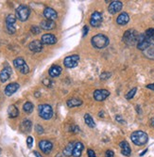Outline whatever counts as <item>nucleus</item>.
Returning <instances> with one entry per match:
<instances>
[{"label": "nucleus", "instance_id": "obj_1", "mask_svg": "<svg viewBox=\"0 0 154 157\" xmlns=\"http://www.w3.org/2000/svg\"><path fill=\"white\" fill-rule=\"evenodd\" d=\"M131 139L133 142V144H135L136 146H144L148 143V136L145 132L138 130L131 135Z\"/></svg>", "mask_w": 154, "mask_h": 157}, {"label": "nucleus", "instance_id": "obj_2", "mask_svg": "<svg viewBox=\"0 0 154 157\" xmlns=\"http://www.w3.org/2000/svg\"><path fill=\"white\" fill-rule=\"evenodd\" d=\"M92 45L97 49H103L109 44V39L103 34H97L91 39Z\"/></svg>", "mask_w": 154, "mask_h": 157}, {"label": "nucleus", "instance_id": "obj_3", "mask_svg": "<svg viewBox=\"0 0 154 157\" xmlns=\"http://www.w3.org/2000/svg\"><path fill=\"white\" fill-rule=\"evenodd\" d=\"M139 34L136 30L134 29H129L127 30L124 35H123V41L126 44L129 46H132L137 44V40H138Z\"/></svg>", "mask_w": 154, "mask_h": 157}, {"label": "nucleus", "instance_id": "obj_4", "mask_svg": "<svg viewBox=\"0 0 154 157\" xmlns=\"http://www.w3.org/2000/svg\"><path fill=\"white\" fill-rule=\"evenodd\" d=\"M39 116L44 120H49L53 116V109L49 105H40L38 107Z\"/></svg>", "mask_w": 154, "mask_h": 157}, {"label": "nucleus", "instance_id": "obj_5", "mask_svg": "<svg viewBox=\"0 0 154 157\" xmlns=\"http://www.w3.org/2000/svg\"><path fill=\"white\" fill-rule=\"evenodd\" d=\"M30 10L29 7L21 5L16 9V18L22 22H25L30 17Z\"/></svg>", "mask_w": 154, "mask_h": 157}, {"label": "nucleus", "instance_id": "obj_6", "mask_svg": "<svg viewBox=\"0 0 154 157\" xmlns=\"http://www.w3.org/2000/svg\"><path fill=\"white\" fill-rule=\"evenodd\" d=\"M151 44L150 41V39L145 34H139V37H138V40H137V48L141 51H145Z\"/></svg>", "mask_w": 154, "mask_h": 157}, {"label": "nucleus", "instance_id": "obj_7", "mask_svg": "<svg viewBox=\"0 0 154 157\" xmlns=\"http://www.w3.org/2000/svg\"><path fill=\"white\" fill-rule=\"evenodd\" d=\"M13 65L14 67L19 70V72L23 75H26L30 72V68L27 66V64L26 63V61L24 60V59L22 58H17L13 60Z\"/></svg>", "mask_w": 154, "mask_h": 157}, {"label": "nucleus", "instance_id": "obj_8", "mask_svg": "<svg viewBox=\"0 0 154 157\" xmlns=\"http://www.w3.org/2000/svg\"><path fill=\"white\" fill-rule=\"evenodd\" d=\"M79 61V56L78 55H72V56H68L64 59L63 64L66 68L68 69H72L78 66Z\"/></svg>", "mask_w": 154, "mask_h": 157}, {"label": "nucleus", "instance_id": "obj_9", "mask_svg": "<svg viewBox=\"0 0 154 157\" xmlns=\"http://www.w3.org/2000/svg\"><path fill=\"white\" fill-rule=\"evenodd\" d=\"M101 23H102V14L99 11L93 12V14L91 15V20H90L91 25L94 27H97L101 25Z\"/></svg>", "mask_w": 154, "mask_h": 157}, {"label": "nucleus", "instance_id": "obj_10", "mask_svg": "<svg viewBox=\"0 0 154 157\" xmlns=\"http://www.w3.org/2000/svg\"><path fill=\"white\" fill-rule=\"evenodd\" d=\"M110 95L109 90H96L94 91V99L95 101L102 102L104 100H106Z\"/></svg>", "mask_w": 154, "mask_h": 157}, {"label": "nucleus", "instance_id": "obj_11", "mask_svg": "<svg viewBox=\"0 0 154 157\" xmlns=\"http://www.w3.org/2000/svg\"><path fill=\"white\" fill-rule=\"evenodd\" d=\"M39 148L44 153L48 154L52 151L53 144L51 143L50 141H47V140H41L39 142Z\"/></svg>", "mask_w": 154, "mask_h": 157}, {"label": "nucleus", "instance_id": "obj_12", "mask_svg": "<svg viewBox=\"0 0 154 157\" xmlns=\"http://www.w3.org/2000/svg\"><path fill=\"white\" fill-rule=\"evenodd\" d=\"M44 16L47 18V20H51V21H54L57 19L58 17V14L56 12L55 10H53L52 8H46L45 10H44Z\"/></svg>", "mask_w": 154, "mask_h": 157}, {"label": "nucleus", "instance_id": "obj_13", "mask_svg": "<svg viewBox=\"0 0 154 157\" xmlns=\"http://www.w3.org/2000/svg\"><path fill=\"white\" fill-rule=\"evenodd\" d=\"M122 7H123V4L121 1H113V2H111L109 6V12L111 14H116L122 10Z\"/></svg>", "mask_w": 154, "mask_h": 157}, {"label": "nucleus", "instance_id": "obj_14", "mask_svg": "<svg viewBox=\"0 0 154 157\" xmlns=\"http://www.w3.org/2000/svg\"><path fill=\"white\" fill-rule=\"evenodd\" d=\"M41 41L43 44H54L57 41V39L52 34H45L42 36Z\"/></svg>", "mask_w": 154, "mask_h": 157}, {"label": "nucleus", "instance_id": "obj_15", "mask_svg": "<svg viewBox=\"0 0 154 157\" xmlns=\"http://www.w3.org/2000/svg\"><path fill=\"white\" fill-rule=\"evenodd\" d=\"M29 48L30 49V51L38 53V52H41L42 50H43V44H42L41 40H35L29 44Z\"/></svg>", "mask_w": 154, "mask_h": 157}, {"label": "nucleus", "instance_id": "obj_16", "mask_svg": "<svg viewBox=\"0 0 154 157\" xmlns=\"http://www.w3.org/2000/svg\"><path fill=\"white\" fill-rule=\"evenodd\" d=\"M119 146H120V149H121V152L123 155L125 156H131V153H132V150H131V147L129 145V143L127 141H121L119 143Z\"/></svg>", "mask_w": 154, "mask_h": 157}, {"label": "nucleus", "instance_id": "obj_17", "mask_svg": "<svg viewBox=\"0 0 154 157\" xmlns=\"http://www.w3.org/2000/svg\"><path fill=\"white\" fill-rule=\"evenodd\" d=\"M19 89V85L17 83H10L9 84L5 89V94L7 96H11L13 93H15Z\"/></svg>", "mask_w": 154, "mask_h": 157}, {"label": "nucleus", "instance_id": "obj_18", "mask_svg": "<svg viewBox=\"0 0 154 157\" xmlns=\"http://www.w3.org/2000/svg\"><path fill=\"white\" fill-rule=\"evenodd\" d=\"M11 75V68L7 66L5 67L2 71L1 73H0V81L1 82H6Z\"/></svg>", "mask_w": 154, "mask_h": 157}, {"label": "nucleus", "instance_id": "obj_19", "mask_svg": "<svg viewBox=\"0 0 154 157\" xmlns=\"http://www.w3.org/2000/svg\"><path fill=\"white\" fill-rule=\"evenodd\" d=\"M130 21V16L127 12H122L120 13L118 17L116 18V23L119 25H127Z\"/></svg>", "mask_w": 154, "mask_h": 157}, {"label": "nucleus", "instance_id": "obj_20", "mask_svg": "<svg viewBox=\"0 0 154 157\" xmlns=\"http://www.w3.org/2000/svg\"><path fill=\"white\" fill-rule=\"evenodd\" d=\"M83 149H84V146H83V144L81 143V142H76L75 145H74L72 156H74V157H80Z\"/></svg>", "mask_w": 154, "mask_h": 157}, {"label": "nucleus", "instance_id": "obj_21", "mask_svg": "<svg viewBox=\"0 0 154 157\" xmlns=\"http://www.w3.org/2000/svg\"><path fill=\"white\" fill-rule=\"evenodd\" d=\"M40 25H41V28H43L45 30H51L53 28H55L56 24L54 21H51V20H44L41 22Z\"/></svg>", "mask_w": 154, "mask_h": 157}, {"label": "nucleus", "instance_id": "obj_22", "mask_svg": "<svg viewBox=\"0 0 154 157\" xmlns=\"http://www.w3.org/2000/svg\"><path fill=\"white\" fill-rule=\"evenodd\" d=\"M49 75L51 77H57L61 75L62 73V68L58 65H54L49 69Z\"/></svg>", "mask_w": 154, "mask_h": 157}, {"label": "nucleus", "instance_id": "obj_23", "mask_svg": "<svg viewBox=\"0 0 154 157\" xmlns=\"http://www.w3.org/2000/svg\"><path fill=\"white\" fill-rule=\"evenodd\" d=\"M143 54L146 58L149 59H154V44H150V45L145 51H143Z\"/></svg>", "mask_w": 154, "mask_h": 157}, {"label": "nucleus", "instance_id": "obj_24", "mask_svg": "<svg viewBox=\"0 0 154 157\" xmlns=\"http://www.w3.org/2000/svg\"><path fill=\"white\" fill-rule=\"evenodd\" d=\"M31 127H32L31 121H29V120H25V121H23V122L21 123L20 129H21L24 133H29V132H30V130H31Z\"/></svg>", "mask_w": 154, "mask_h": 157}, {"label": "nucleus", "instance_id": "obj_25", "mask_svg": "<svg viewBox=\"0 0 154 157\" xmlns=\"http://www.w3.org/2000/svg\"><path fill=\"white\" fill-rule=\"evenodd\" d=\"M8 114H9L10 118H16L18 116V114H19V110L15 105H11L8 108Z\"/></svg>", "mask_w": 154, "mask_h": 157}, {"label": "nucleus", "instance_id": "obj_26", "mask_svg": "<svg viewBox=\"0 0 154 157\" xmlns=\"http://www.w3.org/2000/svg\"><path fill=\"white\" fill-rule=\"evenodd\" d=\"M81 105H82V101L79 99H77V98L69 99L67 101V105L69 107H76V106H79Z\"/></svg>", "mask_w": 154, "mask_h": 157}, {"label": "nucleus", "instance_id": "obj_27", "mask_svg": "<svg viewBox=\"0 0 154 157\" xmlns=\"http://www.w3.org/2000/svg\"><path fill=\"white\" fill-rule=\"evenodd\" d=\"M74 145H75V143H73V142H70V143L64 148V150H63V154H64V155H67V156L72 155V154H73Z\"/></svg>", "mask_w": 154, "mask_h": 157}, {"label": "nucleus", "instance_id": "obj_28", "mask_svg": "<svg viewBox=\"0 0 154 157\" xmlns=\"http://www.w3.org/2000/svg\"><path fill=\"white\" fill-rule=\"evenodd\" d=\"M84 121H85V123L90 127V128H94L95 126V123L93 120V118L89 115V114H85L84 116Z\"/></svg>", "mask_w": 154, "mask_h": 157}, {"label": "nucleus", "instance_id": "obj_29", "mask_svg": "<svg viewBox=\"0 0 154 157\" xmlns=\"http://www.w3.org/2000/svg\"><path fill=\"white\" fill-rule=\"evenodd\" d=\"M33 105L30 102H26L25 103V105H23V109L26 113H31L33 111Z\"/></svg>", "mask_w": 154, "mask_h": 157}, {"label": "nucleus", "instance_id": "obj_30", "mask_svg": "<svg viewBox=\"0 0 154 157\" xmlns=\"http://www.w3.org/2000/svg\"><path fill=\"white\" fill-rule=\"evenodd\" d=\"M16 22V17L12 14H10V15L7 16L6 18V25H14Z\"/></svg>", "mask_w": 154, "mask_h": 157}, {"label": "nucleus", "instance_id": "obj_31", "mask_svg": "<svg viewBox=\"0 0 154 157\" xmlns=\"http://www.w3.org/2000/svg\"><path fill=\"white\" fill-rule=\"evenodd\" d=\"M136 91H137V89H136V88H134V89H132V90H130L127 94H126V99H128V100L132 99V98L134 97Z\"/></svg>", "mask_w": 154, "mask_h": 157}, {"label": "nucleus", "instance_id": "obj_32", "mask_svg": "<svg viewBox=\"0 0 154 157\" xmlns=\"http://www.w3.org/2000/svg\"><path fill=\"white\" fill-rule=\"evenodd\" d=\"M145 34L150 40H154V28H148V29H147V31L145 32Z\"/></svg>", "mask_w": 154, "mask_h": 157}, {"label": "nucleus", "instance_id": "obj_33", "mask_svg": "<svg viewBox=\"0 0 154 157\" xmlns=\"http://www.w3.org/2000/svg\"><path fill=\"white\" fill-rule=\"evenodd\" d=\"M7 25V30L10 34H14L16 31V28L14 26V25Z\"/></svg>", "mask_w": 154, "mask_h": 157}, {"label": "nucleus", "instance_id": "obj_34", "mask_svg": "<svg viewBox=\"0 0 154 157\" xmlns=\"http://www.w3.org/2000/svg\"><path fill=\"white\" fill-rule=\"evenodd\" d=\"M30 30L34 34H39L41 32V28L39 26H37V25H32L31 28H30Z\"/></svg>", "mask_w": 154, "mask_h": 157}, {"label": "nucleus", "instance_id": "obj_35", "mask_svg": "<svg viewBox=\"0 0 154 157\" xmlns=\"http://www.w3.org/2000/svg\"><path fill=\"white\" fill-rule=\"evenodd\" d=\"M26 144H27V147L29 148H31L32 147V144H33V138L31 136H29L26 138Z\"/></svg>", "mask_w": 154, "mask_h": 157}, {"label": "nucleus", "instance_id": "obj_36", "mask_svg": "<svg viewBox=\"0 0 154 157\" xmlns=\"http://www.w3.org/2000/svg\"><path fill=\"white\" fill-rule=\"evenodd\" d=\"M111 77V74L110 73H103L101 75H100V79L101 80H106V79H108V78H110Z\"/></svg>", "mask_w": 154, "mask_h": 157}, {"label": "nucleus", "instance_id": "obj_37", "mask_svg": "<svg viewBox=\"0 0 154 157\" xmlns=\"http://www.w3.org/2000/svg\"><path fill=\"white\" fill-rule=\"evenodd\" d=\"M105 157H115V153L113 151H111V150H108L105 153Z\"/></svg>", "mask_w": 154, "mask_h": 157}, {"label": "nucleus", "instance_id": "obj_38", "mask_svg": "<svg viewBox=\"0 0 154 157\" xmlns=\"http://www.w3.org/2000/svg\"><path fill=\"white\" fill-rule=\"evenodd\" d=\"M87 154H88V157H95V153L93 150H88Z\"/></svg>", "mask_w": 154, "mask_h": 157}, {"label": "nucleus", "instance_id": "obj_39", "mask_svg": "<svg viewBox=\"0 0 154 157\" xmlns=\"http://www.w3.org/2000/svg\"><path fill=\"white\" fill-rule=\"evenodd\" d=\"M88 31H89L88 26H87V25H84V26H83V30H82V32H83V37L86 36V34L88 33Z\"/></svg>", "mask_w": 154, "mask_h": 157}, {"label": "nucleus", "instance_id": "obj_40", "mask_svg": "<svg viewBox=\"0 0 154 157\" xmlns=\"http://www.w3.org/2000/svg\"><path fill=\"white\" fill-rule=\"evenodd\" d=\"M36 130L39 134H43L44 133V129L43 127H41L40 125H36Z\"/></svg>", "mask_w": 154, "mask_h": 157}, {"label": "nucleus", "instance_id": "obj_41", "mask_svg": "<svg viewBox=\"0 0 154 157\" xmlns=\"http://www.w3.org/2000/svg\"><path fill=\"white\" fill-rule=\"evenodd\" d=\"M116 121H119V122H122V123H123V122H125V121H123V119L121 118V116H119V115H117V116H116Z\"/></svg>", "mask_w": 154, "mask_h": 157}, {"label": "nucleus", "instance_id": "obj_42", "mask_svg": "<svg viewBox=\"0 0 154 157\" xmlns=\"http://www.w3.org/2000/svg\"><path fill=\"white\" fill-rule=\"evenodd\" d=\"M147 88H148V89H149V90H154V83H153V84H149V85H148V86H147Z\"/></svg>", "mask_w": 154, "mask_h": 157}, {"label": "nucleus", "instance_id": "obj_43", "mask_svg": "<svg viewBox=\"0 0 154 157\" xmlns=\"http://www.w3.org/2000/svg\"><path fill=\"white\" fill-rule=\"evenodd\" d=\"M33 153H34V155H35L36 157H43V156H42L38 151H33Z\"/></svg>", "mask_w": 154, "mask_h": 157}, {"label": "nucleus", "instance_id": "obj_44", "mask_svg": "<svg viewBox=\"0 0 154 157\" xmlns=\"http://www.w3.org/2000/svg\"><path fill=\"white\" fill-rule=\"evenodd\" d=\"M151 124H152V126H154V118L151 120Z\"/></svg>", "mask_w": 154, "mask_h": 157}, {"label": "nucleus", "instance_id": "obj_45", "mask_svg": "<svg viewBox=\"0 0 154 157\" xmlns=\"http://www.w3.org/2000/svg\"><path fill=\"white\" fill-rule=\"evenodd\" d=\"M0 152H1V151H0Z\"/></svg>", "mask_w": 154, "mask_h": 157}]
</instances>
